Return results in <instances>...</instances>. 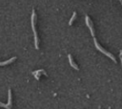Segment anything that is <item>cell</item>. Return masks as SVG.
Listing matches in <instances>:
<instances>
[{
    "instance_id": "8992f818",
    "label": "cell",
    "mask_w": 122,
    "mask_h": 109,
    "mask_svg": "<svg viewBox=\"0 0 122 109\" xmlns=\"http://www.w3.org/2000/svg\"><path fill=\"white\" fill-rule=\"evenodd\" d=\"M15 59H16V57H12V58H10L9 60L3 61V62H0V66H3V65H7V64H10V63L13 62V61H14Z\"/></svg>"
},
{
    "instance_id": "5b68a950",
    "label": "cell",
    "mask_w": 122,
    "mask_h": 109,
    "mask_svg": "<svg viewBox=\"0 0 122 109\" xmlns=\"http://www.w3.org/2000/svg\"><path fill=\"white\" fill-rule=\"evenodd\" d=\"M68 58H69V61H70L71 66L73 69L78 70V67H77V65L74 63V61H73V59H72V57H71V54H69V55H68Z\"/></svg>"
},
{
    "instance_id": "277c9868",
    "label": "cell",
    "mask_w": 122,
    "mask_h": 109,
    "mask_svg": "<svg viewBox=\"0 0 122 109\" xmlns=\"http://www.w3.org/2000/svg\"><path fill=\"white\" fill-rule=\"evenodd\" d=\"M5 108H10L11 107V90L9 89V100H8V103L4 106Z\"/></svg>"
},
{
    "instance_id": "3957f363",
    "label": "cell",
    "mask_w": 122,
    "mask_h": 109,
    "mask_svg": "<svg viewBox=\"0 0 122 109\" xmlns=\"http://www.w3.org/2000/svg\"><path fill=\"white\" fill-rule=\"evenodd\" d=\"M86 24L87 26L89 27L90 31H91V33H92V36L94 37V31H93V27H92V23H91V20H90V17L88 15H86Z\"/></svg>"
},
{
    "instance_id": "52a82bcc",
    "label": "cell",
    "mask_w": 122,
    "mask_h": 109,
    "mask_svg": "<svg viewBox=\"0 0 122 109\" xmlns=\"http://www.w3.org/2000/svg\"><path fill=\"white\" fill-rule=\"evenodd\" d=\"M75 17H76V12H73V14H72V16H71V20L69 21V25H71V24L73 23V21H74V19H75Z\"/></svg>"
},
{
    "instance_id": "7a4b0ae2",
    "label": "cell",
    "mask_w": 122,
    "mask_h": 109,
    "mask_svg": "<svg viewBox=\"0 0 122 109\" xmlns=\"http://www.w3.org/2000/svg\"><path fill=\"white\" fill-rule=\"evenodd\" d=\"M93 42H94V45H95V47H96V49L98 50V51H100L102 54H104L105 55H107V56H109L112 61H114V62H116V60H115V58H114V56L112 54H110L109 52H107L105 49H103L98 43H97V41H96V39H95V37H93Z\"/></svg>"
},
{
    "instance_id": "ba28073f",
    "label": "cell",
    "mask_w": 122,
    "mask_h": 109,
    "mask_svg": "<svg viewBox=\"0 0 122 109\" xmlns=\"http://www.w3.org/2000/svg\"><path fill=\"white\" fill-rule=\"evenodd\" d=\"M119 56H120V61H121V65H122V51H120V54H119Z\"/></svg>"
},
{
    "instance_id": "6da1fadb",
    "label": "cell",
    "mask_w": 122,
    "mask_h": 109,
    "mask_svg": "<svg viewBox=\"0 0 122 109\" xmlns=\"http://www.w3.org/2000/svg\"><path fill=\"white\" fill-rule=\"evenodd\" d=\"M31 28H32V32L34 34V45H35V49L38 50L39 46H38V37H37V33H36V29H35V11L34 10L32 11L31 13Z\"/></svg>"
}]
</instances>
